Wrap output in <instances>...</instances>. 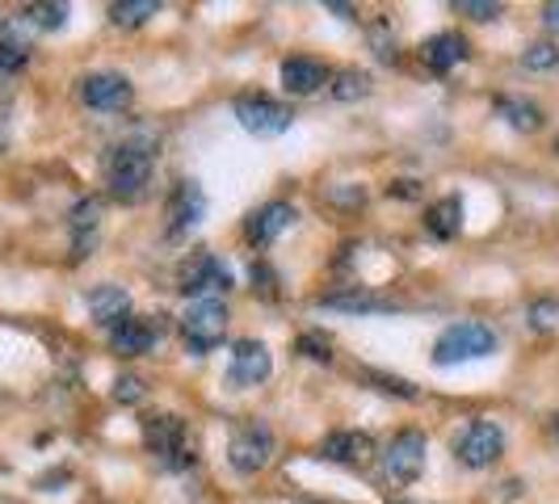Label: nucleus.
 Returning <instances> with one entry per match:
<instances>
[{
  "mask_svg": "<svg viewBox=\"0 0 559 504\" xmlns=\"http://www.w3.org/2000/svg\"><path fill=\"white\" fill-rule=\"evenodd\" d=\"M467 38L463 34H433L425 47H420V59H425V68H433V72H450V68H459V63H467Z\"/></svg>",
  "mask_w": 559,
  "mask_h": 504,
  "instance_id": "18",
  "label": "nucleus"
},
{
  "mask_svg": "<svg viewBox=\"0 0 559 504\" xmlns=\"http://www.w3.org/2000/svg\"><path fill=\"white\" fill-rule=\"evenodd\" d=\"M81 101L97 113H122L135 101V84L122 72H88L81 81Z\"/></svg>",
  "mask_w": 559,
  "mask_h": 504,
  "instance_id": "10",
  "label": "nucleus"
},
{
  "mask_svg": "<svg viewBox=\"0 0 559 504\" xmlns=\"http://www.w3.org/2000/svg\"><path fill=\"white\" fill-rule=\"evenodd\" d=\"M143 446L152 449L165 467H186V463H194V454H190V429H186V420L173 417V412H152V417H143Z\"/></svg>",
  "mask_w": 559,
  "mask_h": 504,
  "instance_id": "5",
  "label": "nucleus"
},
{
  "mask_svg": "<svg viewBox=\"0 0 559 504\" xmlns=\"http://www.w3.org/2000/svg\"><path fill=\"white\" fill-rule=\"evenodd\" d=\"M497 353V333L488 324L476 320H463V324H450L447 333L433 340V365H463L479 362V358H492Z\"/></svg>",
  "mask_w": 559,
  "mask_h": 504,
  "instance_id": "2",
  "label": "nucleus"
},
{
  "mask_svg": "<svg viewBox=\"0 0 559 504\" xmlns=\"http://www.w3.org/2000/svg\"><path fill=\"white\" fill-rule=\"evenodd\" d=\"M202 215H206V194H202V185H198V181H177V190L168 197V231L181 236V231H190V227L202 224Z\"/></svg>",
  "mask_w": 559,
  "mask_h": 504,
  "instance_id": "14",
  "label": "nucleus"
},
{
  "mask_svg": "<svg viewBox=\"0 0 559 504\" xmlns=\"http://www.w3.org/2000/svg\"><path fill=\"white\" fill-rule=\"evenodd\" d=\"M299 353L311 358V362H329L333 358V340L324 333H304L299 336Z\"/></svg>",
  "mask_w": 559,
  "mask_h": 504,
  "instance_id": "28",
  "label": "nucleus"
},
{
  "mask_svg": "<svg viewBox=\"0 0 559 504\" xmlns=\"http://www.w3.org/2000/svg\"><path fill=\"white\" fill-rule=\"evenodd\" d=\"M17 68H26V51H9V47H0V81L13 76Z\"/></svg>",
  "mask_w": 559,
  "mask_h": 504,
  "instance_id": "32",
  "label": "nucleus"
},
{
  "mask_svg": "<svg viewBox=\"0 0 559 504\" xmlns=\"http://www.w3.org/2000/svg\"><path fill=\"white\" fill-rule=\"evenodd\" d=\"M143 395H147V383H143L140 374H122V379L114 383V399H118V404H140Z\"/></svg>",
  "mask_w": 559,
  "mask_h": 504,
  "instance_id": "29",
  "label": "nucleus"
},
{
  "mask_svg": "<svg viewBox=\"0 0 559 504\" xmlns=\"http://www.w3.org/2000/svg\"><path fill=\"white\" fill-rule=\"evenodd\" d=\"M278 76H282V88H286L290 97H311V93H320V88L329 84V68L311 56H295L282 63Z\"/></svg>",
  "mask_w": 559,
  "mask_h": 504,
  "instance_id": "16",
  "label": "nucleus"
},
{
  "mask_svg": "<svg viewBox=\"0 0 559 504\" xmlns=\"http://www.w3.org/2000/svg\"><path fill=\"white\" fill-rule=\"evenodd\" d=\"M522 63H526L531 72H551V68H559V47H551V43H534V47H526Z\"/></svg>",
  "mask_w": 559,
  "mask_h": 504,
  "instance_id": "26",
  "label": "nucleus"
},
{
  "mask_svg": "<svg viewBox=\"0 0 559 504\" xmlns=\"http://www.w3.org/2000/svg\"><path fill=\"white\" fill-rule=\"evenodd\" d=\"M543 22L547 29H559V4H543Z\"/></svg>",
  "mask_w": 559,
  "mask_h": 504,
  "instance_id": "33",
  "label": "nucleus"
},
{
  "mask_svg": "<svg viewBox=\"0 0 559 504\" xmlns=\"http://www.w3.org/2000/svg\"><path fill=\"white\" fill-rule=\"evenodd\" d=\"M556 437H559V417H556Z\"/></svg>",
  "mask_w": 559,
  "mask_h": 504,
  "instance_id": "35",
  "label": "nucleus"
},
{
  "mask_svg": "<svg viewBox=\"0 0 559 504\" xmlns=\"http://www.w3.org/2000/svg\"><path fill=\"white\" fill-rule=\"evenodd\" d=\"M370 454H374V442H370L366 433H358V429H336V433H329V437L320 442V454H316V458L341 463V467H362Z\"/></svg>",
  "mask_w": 559,
  "mask_h": 504,
  "instance_id": "15",
  "label": "nucleus"
},
{
  "mask_svg": "<svg viewBox=\"0 0 559 504\" xmlns=\"http://www.w3.org/2000/svg\"><path fill=\"white\" fill-rule=\"evenodd\" d=\"M425 454H429L425 433L420 429H400L383 446V476L395 479V483H413L425 471Z\"/></svg>",
  "mask_w": 559,
  "mask_h": 504,
  "instance_id": "8",
  "label": "nucleus"
},
{
  "mask_svg": "<svg viewBox=\"0 0 559 504\" xmlns=\"http://www.w3.org/2000/svg\"><path fill=\"white\" fill-rule=\"evenodd\" d=\"M181 333H186V349L194 358H206L211 349L224 345L227 333V303L224 299H194L186 315H181Z\"/></svg>",
  "mask_w": 559,
  "mask_h": 504,
  "instance_id": "4",
  "label": "nucleus"
},
{
  "mask_svg": "<svg viewBox=\"0 0 559 504\" xmlns=\"http://www.w3.org/2000/svg\"><path fill=\"white\" fill-rule=\"evenodd\" d=\"M152 172H156V156L147 143H118L106 160V185L118 202H143L152 190Z\"/></svg>",
  "mask_w": 559,
  "mask_h": 504,
  "instance_id": "1",
  "label": "nucleus"
},
{
  "mask_svg": "<svg viewBox=\"0 0 559 504\" xmlns=\"http://www.w3.org/2000/svg\"><path fill=\"white\" fill-rule=\"evenodd\" d=\"M97 224H102V202H97V197H84L81 206L72 211V227H76V240H84V231L93 236V231H97Z\"/></svg>",
  "mask_w": 559,
  "mask_h": 504,
  "instance_id": "25",
  "label": "nucleus"
},
{
  "mask_svg": "<svg viewBox=\"0 0 559 504\" xmlns=\"http://www.w3.org/2000/svg\"><path fill=\"white\" fill-rule=\"evenodd\" d=\"M425 231L433 236V240H454L459 231H463V202L450 194L442 202H433L429 211H425Z\"/></svg>",
  "mask_w": 559,
  "mask_h": 504,
  "instance_id": "19",
  "label": "nucleus"
},
{
  "mask_svg": "<svg viewBox=\"0 0 559 504\" xmlns=\"http://www.w3.org/2000/svg\"><path fill=\"white\" fill-rule=\"evenodd\" d=\"M370 47H374V56L383 59V63H392L395 59V34H388V22H374V29H370Z\"/></svg>",
  "mask_w": 559,
  "mask_h": 504,
  "instance_id": "30",
  "label": "nucleus"
},
{
  "mask_svg": "<svg viewBox=\"0 0 559 504\" xmlns=\"http://www.w3.org/2000/svg\"><path fill=\"white\" fill-rule=\"evenodd\" d=\"M454 13H463V17H472V22H497V17H501V4H497V0H459Z\"/></svg>",
  "mask_w": 559,
  "mask_h": 504,
  "instance_id": "27",
  "label": "nucleus"
},
{
  "mask_svg": "<svg viewBox=\"0 0 559 504\" xmlns=\"http://www.w3.org/2000/svg\"><path fill=\"white\" fill-rule=\"evenodd\" d=\"M165 336V315H127L118 328H110V345L118 358H143L160 345Z\"/></svg>",
  "mask_w": 559,
  "mask_h": 504,
  "instance_id": "12",
  "label": "nucleus"
},
{
  "mask_svg": "<svg viewBox=\"0 0 559 504\" xmlns=\"http://www.w3.org/2000/svg\"><path fill=\"white\" fill-rule=\"evenodd\" d=\"M177 290L194 303V299H219L231 290V269L211 249H198L181 261L177 269Z\"/></svg>",
  "mask_w": 559,
  "mask_h": 504,
  "instance_id": "3",
  "label": "nucleus"
},
{
  "mask_svg": "<svg viewBox=\"0 0 559 504\" xmlns=\"http://www.w3.org/2000/svg\"><path fill=\"white\" fill-rule=\"evenodd\" d=\"M160 13V4L156 0H122V4H110V22L122 29H135L143 22H152Z\"/></svg>",
  "mask_w": 559,
  "mask_h": 504,
  "instance_id": "22",
  "label": "nucleus"
},
{
  "mask_svg": "<svg viewBox=\"0 0 559 504\" xmlns=\"http://www.w3.org/2000/svg\"><path fill=\"white\" fill-rule=\"evenodd\" d=\"M370 88H374L370 72H358V68H341L333 84H329V93L336 101H362V97H370Z\"/></svg>",
  "mask_w": 559,
  "mask_h": 504,
  "instance_id": "21",
  "label": "nucleus"
},
{
  "mask_svg": "<svg viewBox=\"0 0 559 504\" xmlns=\"http://www.w3.org/2000/svg\"><path fill=\"white\" fill-rule=\"evenodd\" d=\"M88 315L102 324V328H118L127 315H131V295L114 281H102L88 290Z\"/></svg>",
  "mask_w": 559,
  "mask_h": 504,
  "instance_id": "17",
  "label": "nucleus"
},
{
  "mask_svg": "<svg viewBox=\"0 0 559 504\" xmlns=\"http://www.w3.org/2000/svg\"><path fill=\"white\" fill-rule=\"evenodd\" d=\"M504 454V433L497 420H472L459 437H454V458L463 463V467H472V471H484V467H492L497 458Z\"/></svg>",
  "mask_w": 559,
  "mask_h": 504,
  "instance_id": "7",
  "label": "nucleus"
},
{
  "mask_svg": "<svg viewBox=\"0 0 559 504\" xmlns=\"http://www.w3.org/2000/svg\"><path fill=\"white\" fill-rule=\"evenodd\" d=\"M531 324L538 328V333L556 328V324H559V303H534V308H531Z\"/></svg>",
  "mask_w": 559,
  "mask_h": 504,
  "instance_id": "31",
  "label": "nucleus"
},
{
  "mask_svg": "<svg viewBox=\"0 0 559 504\" xmlns=\"http://www.w3.org/2000/svg\"><path fill=\"white\" fill-rule=\"evenodd\" d=\"M395 504H413V501H395Z\"/></svg>",
  "mask_w": 559,
  "mask_h": 504,
  "instance_id": "36",
  "label": "nucleus"
},
{
  "mask_svg": "<svg viewBox=\"0 0 559 504\" xmlns=\"http://www.w3.org/2000/svg\"><path fill=\"white\" fill-rule=\"evenodd\" d=\"M556 156H559V135H556Z\"/></svg>",
  "mask_w": 559,
  "mask_h": 504,
  "instance_id": "34",
  "label": "nucleus"
},
{
  "mask_svg": "<svg viewBox=\"0 0 559 504\" xmlns=\"http://www.w3.org/2000/svg\"><path fill=\"white\" fill-rule=\"evenodd\" d=\"M497 113H501L513 131H522V135H534V131L543 127V110H538L534 101H522V97H501V101H497Z\"/></svg>",
  "mask_w": 559,
  "mask_h": 504,
  "instance_id": "20",
  "label": "nucleus"
},
{
  "mask_svg": "<svg viewBox=\"0 0 559 504\" xmlns=\"http://www.w3.org/2000/svg\"><path fill=\"white\" fill-rule=\"evenodd\" d=\"M274 374V358H270V349L261 345V340H236L231 345V358H227V383L236 387V392H245V387H257V383H265Z\"/></svg>",
  "mask_w": 559,
  "mask_h": 504,
  "instance_id": "11",
  "label": "nucleus"
},
{
  "mask_svg": "<svg viewBox=\"0 0 559 504\" xmlns=\"http://www.w3.org/2000/svg\"><path fill=\"white\" fill-rule=\"evenodd\" d=\"M295 219H299V211L290 202H265L245 219V236H249V244H274Z\"/></svg>",
  "mask_w": 559,
  "mask_h": 504,
  "instance_id": "13",
  "label": "nucleus"
},
{
  "mask_svg": "<svg viewBox=\"0 0 559 504\" xmlns=\"http://www.w3.org/2000/svg\"><path fill=\"white\" fill-rule=\"evenodd\" d=\"M68 4H29V9H22V17L29 22V29L34 34H51V29H63L68 26Z\"/></svg>",
  "mask_w": 559,
  "mask_h": 504,
  "instance_id": "23",
  "label": "nucleus"
},
{
  "mask_svg": "<svg viewBox=\"0 0 559 504\" xmlns=\"http://www.w3.org/2000/svg\"><path fill=\"white\" fill-rule=\"evenodd\" d=\"M270 458H274V433H270V424H265V420H245V424L231 433V442H227V463H231V471L257 476V471L270 467Z\"/></svg>",
  "mask_w": 559,
  "mask_h": 504,
  "instance_id": "6",
  "label": "nucleus"
},
{
  "mask_svg": "<svg viewBox=\"0 0 559 504\" xmlns=\"http://www.w3.org/2000/svg\"><path fill=\"white\" fill-rule=\"evenodd\" d=\"M320 308H333V311H395L400 303L392 299H379V295H324Z\"/></svg>",
  "mask_w": 559,
  "mask_h": 504,
  "instance_id": "24",
  "label": "nucleus"
},
{
  "mask_svg": "<svg viewBox=\"0 0 559 504\" xmlns=\"http://www.w3.org/2000/svg\"><path fill=\"white\" fill-rule=\"evenodd\" d=\"M236 122L249 131V135H257V140H274V135H286L290 131V122H295V113L286 110L282 101H274V97H240L236 106Z\"/></svg>",
  "mask_w": 559,
  "mask_h": 504,
  "instance_id": "9",
  "label": "nucleus"
}]
</instances>
